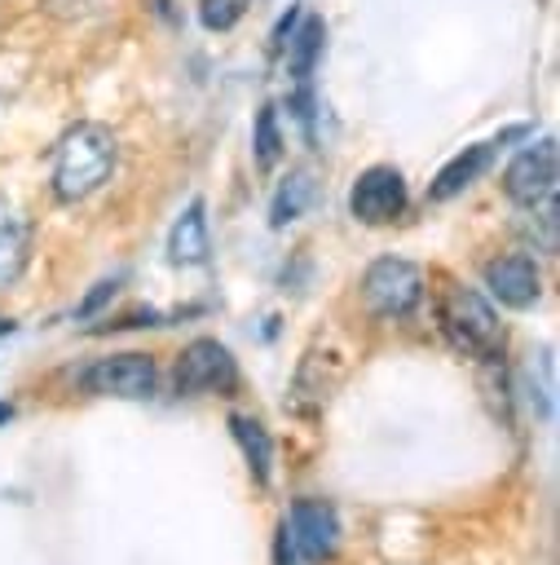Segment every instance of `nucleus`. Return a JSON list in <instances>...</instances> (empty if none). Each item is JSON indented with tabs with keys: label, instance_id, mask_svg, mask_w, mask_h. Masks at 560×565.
Returning a JSON list of instances; mask_svg holds the SVG:
<instances>
[{
	"label": "nucleus",
	"instance_id": "1a4fd4ad",
	"mask_svg": "<svg viewBox=\"0 0 560 565\" xmlns=\"http://www.w3.org/2000/svg\"><path fill=\"white\" fill-rule=\"evenodd\" d=\"M516 137H525V128H507L503 137H494V141H476V146H463L441 172H437V181L428 185V199L432 203H445V199H454V194H463L481 172H489V163L498 159V150L507 146V141H516Z\"/></svg>",
	"mask_w": 560,
	"mask_h": 565
},
{
	"label": "nucleus",
	"instance_id": "dca6fc26",
	"mask_svg": "<svg viewBox=\"0 0 560 565\" xmlns=\"http://www.w3.org/2000/svg\"><path fill=\"white\" fill-rule=\"evenodd\" d=\"M251 146H256V163L269 172L278 159H282V132H278V106H260L256 115V132H251Z\"/></svg>",
	"mask_w": 560,
	"mask_h": 565
},
{
	"label": "nucleus",
	"instance_id": "f03ea898",
	"mask_svg": "<svg viewBox=\"0 0 560 565\" xmlns=\"http://www.w3.org/2000/svg\"><path fill=\"white\" fill-rule=\"evenodd\" d=\"M437 327L445 335V344L463 358H476V362H494L503 353V322L494 313V305L476 291V287H463V282H450L441 296H437Z\"/></svg>",
	"mask_w": 560,
	"mask_h": 565
},
{
	"label": "nucleus",
	"instance_id": "f8f14e48",
	"mask_svg": "<svg viewBox=\"0 0 560 565\" xmlns=\"http://www.w3.org/2000/svg\"><path fill=\"white\" fill-rule=\"evenodd\" d=\"M322 40H326L322 18H317V13H300V22L291 26V35L282 40V49H287V71H291L295 84H309L313 66H317V57H322Z\"/></svg>",
	"mask_w": 560,
	"mask_h": 565
},
{
	"label": "nucleus",
	"instance_id": "39448f33",
	"mask_svg": "<svg viewBox=\"0 0 560 565\" xmlns=\"http://www.w3.org/2000/svg\"><path fill=\"white\" fill-rule=\"evenodd\" d=\"M154 358L150 353H110V358H97L93 366H84L79 375V388L88 397H119V402H141L154 393Z\"/></svg>",
	"mask_w": 560,
	"mask_h": 565
},
{
	"label": "nucleus",
	"instance_id": "9b49d317",
	"mask_svg": "<svg viewBox=\"0 0 560 565\" xmlns=\"http://www.w3.org/2000/svg\"><path fill=\"white\" fill-rule=\"evenodd\" d=\"M212 256V234H207V207L203 199H190V207L176 216L172 234H168V260L181 269H198Z\"/></svg>",
	"mask_w": 560,
	"mask_h": 565
},
{
	"label": "nucleus",
	"instance_id": "0eeeda50",
	"mask_svg": "<svg viewBox=\"0 0 560 565\" xmlns=\"http://www.w3.org/2000/svg\"><path fill=\"white\" fill-rule=\"evenodd\" d=\"M348 207L362 225H388L406 212V177L388 163H375L366 168L357 181H353V194H348Z\"/></svg>",
	"mask_w": 560,
	"mask_h": 565
},
{
	"label": "nucleus",
	"instance_id": "6ab92c4d",
	"mask_svg": "<svg viewBox=\"0 0 560 565\" xmlns=\"http://www.w3.org/2000/svg\"><path fill=\"white\" fill-rule=\"evenodd\" d=\"M273 561H278V565H295V543H291L287 525H278V539H273Z\"/></svg>",
	"mask_w": 560,
	"mask_h": 565
},
{
	"label": "nucleus",
	"instance_id": "a211bd4d",
	"mask_svg": "<svg viewBox=\"0 0 560 565\" xmlns=\"http://www.w3.org/2000/svg\"><path fill=\"white\" fill-rule=\"evenodd\" d=\"M119 282H123V278H101V282H93V291H88V296L75 305V318H93V313H97L106 300H115Z\"/></svg>",
	"mask_w": 560,
	"mask_h": 565
},
{
	"label": "nucleus",
	"instance_id": "9d476101",
	"mask_svg": "<svg viewBox=\"0 0 560 565\" xmlns=\"http://www.w3.org/2000/svg\"><path fill=\"white\" fill-rule=\"evenodd\" d=\"M485 287H489V296L503 309H529L542 296V274H538L534 256L507 252V256H498V260L485 265Z\"/></svg>",
	"mask_w": 560,
	"mask_h": 565
},
{
	"label": "nucleus",
	"instance_id": "2eb2a0df",
	"mask_svg": "<svg viewBox=\"0 0 560 565\" xmlns=\"http://www.w3.org/2000/svg\"><path fill=\"white\" fill-rule=\"evenodd\" d=\"M26 252H31L26 216H18L13 207H0V287H9L26 269Z\"/></svg>",
	"mask_w": 560,
	"mask_h": 565
},
{
	"label": "nucleus",
	"instance_id": "aec40b11",
	"mask_svg": "<svg viewBox=\"0 0 560 565\" xmlns=\"http://www.w3.org/2000/svg\"><path fill=\"white\" fill-rule=\"evenodd\" d=\"M9 419H13V406H9V402H0V428H4Z\"/></svg>",
	"mask_w": 560,
	"mask_h": 565
},
{
	"label": "nucleus",
	"instance_id": "f257e3e1",
	"mask_svg": "<svg viewBox=\"0 0 560 565\" xmlns=\"http://www.w3.org/2000/svg\"><path fill=\"white\" fill-rule=\"evenodd\" d=\"M115 159H119V146L106 124H93V119L75 124L53 150V199L84 203L88 194H97L110 181Z\"/></svg>",
	"mask_w": 560,
	"mask_h": 565
},
{
	"label": "nucleus",
	"instance_id": "4468645a",
	"mask_svg": "<svg viewBox=\"0 0 560 565\" xmlns=\"http://www.w3.org/2000/svg\"><path fill=\"white\" fill-rule=\"evenodd\" d=\"M313 194H317V185H313V177H309L304 168L287 172V177L278 181V190H273V203H269V225H273V230H282V225L300 221V216L309 212Z\"/></svg>",
	"mask_w": 560,
	"mask_h": 565
},
{
	"label": "nucleus",
	"instance_id": "ddd939ff",
	"mask_svg": "<svg viewBox=\"0 0 560 565\" xmlns=\"http://www.w3.org/2000/svg\"><path fill=\"white\" fill-rule=\"evenodd\" d=\"M229 433H234V441H238V450H243L251 477H256L260 486H269V477H273V437H269V428H265L260 419L234 411V415H229Z\"/></svg>",
	"mask_w": 560,
	"mask_h": 565
},
{
	"label": "nucleus",
	"instance_id": "20e7f679",
	"mask_svg": "<svg viewBox=\"0 0 560 565\" xmlns=\"http://www.w3.org/2000/svg\"><path fill=\"white\" fill-rule=\"evenodd\" d=\"M362 300L375 318H406L423 300V274L414 260L379 256L362 274Z\"/></svg>",
	"mask_w": 560,
	"mask_h": 565
},
{
	"label": "nucleus",
	"instance_id": "412c9836",
	"mask_svg": "<svg viewBox=\"0 0 560 565\" xmlns=\"http://www.w3.org/2000/svg\"><path fill=\"white\" fill-rule=\"evenodd\" d=\"M0 331H9V322H4V318H0Z\"/></svg>",
	"mask_w": 560,
	"mask_h": 565
},
{
	"label": "nucleus",
	"instance_id": "7ed1b4c3",
	"mask_svg": "<svg viewBox=\"0 0 560 565\" xmlns=\"http://www.w3.org/2000/svg\"><path fill=\"white\" fill-rule=\"evenodd\" d=\"M172 384H176L181 397H207V393L229 397V393L238 388V362H234V353H229L220 340L198 335V340H190V344L176 353Z\"/></svg>",
	"mask_w": 560,
	"mask_h": 565
},
{
	"label": "nucleus",
	"instance_id": "6e6552de",
	"mask_svg": "<svg viewBox=\"0 0 560 565\" xmlns=\"http://www.w3.org/2000/svg\"><path fill=\"white\" fill-rule=\"evenodd\" d=\"M282 525L295 543V556H304V561H326L340 543V516L326 499H295Z\"/></svg>",
	"mask_w": 560,
	"mask_h": 565
},
{
	"label": "nucleus",
	"instance_id": "f3484780",
	"mask_svg": "<svg viewBox=\"0 0 560 565\" xmlns=\"http://www.w3.org/2000/svg\"><path fill=\"white\" fill-rule=\"evenodd\" d=\"M243 13H247V0H203V9H198L207 31H229Z\"/></svg>",
	"mask_w": 560,
	"mask_h": 565
},
{
	"label": "nucleus",
	"instance_id": "423d86ee",
	"mask_svg": "<svg viewBox=\"0 0 560 565\" xmlns=\"http://www.w3.org/2000/svg\"><path fill=\"white\" fill-rule=\"evenodd\" d=\"M503 194L516 203V207H534L542 199L556 194V141L542 137V141H529L503 172Z\"/></svg>",
	"mask_w": 560,
	"mask_h": 565
}]
</instances>
